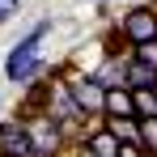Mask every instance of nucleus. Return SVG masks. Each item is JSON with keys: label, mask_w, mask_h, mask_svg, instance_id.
I'll list each match as a JSON object with an SVG mask.
<instances>
[{"label": "nucleus", "mask_w": 157, "mask_h": 157, "mask_svg": "<svg viewBox=\"0 0 157 157\" xmlns=\"http://www.w3.org/2000/svg\"><path fill=\"white\" fill-rule=\"evenodd\" d=\"M119 144H136L140 149V119H98Z\"/></svg>", "instance_id": "1a4fd4ad"}, {"label": "nucleus", "mask_w": 157, "mask_h": 157, "mask_svg": "<svg viewBox=\"0 0 157 157\" xmlns=\"http://www.w3.org/2000/svg\"><path fill=\"white\" fill-rule=\"evenodd\" d=\"M102 119H136L128 85H110V89L102 94Z\"/></svg>", "instance_id": "0eeeda50"}, {"label": "nucleus", "mask_w": 157, "mask_h": 157, "mask_svg": "<svg viewBox=\"0 0 157 157\" xmlns=\"http://www.w3.org/2000/svg\"><path fill=\"white\" fill-rule=\"evenodd\" d=\"M140 153L157 157V119H140Z\"/></svg>", "instance_id": "9b49d317"}, {"label": "nucleus", "mask_w": 157, "mask_h": 157, "mask_svg": "<svg viewBox=\"0 0 157 157\" xmlns=\"http://www.w3.org/2000/svg\"><path fill=\"white\" fill-rule=\"evenodd\" d=\"M119 157H144V153H140L136 144H119Z\"/></svg>", "instance_id": "2eb2a0df"}, {"label": "nucleus", "mask_w": 157, "mask_h": 157, "mask_svg": "<svg viewBox=\"0 0 157 157\" xmlns=\"http://www.w3.org/2000/svg\"><path fill=\"white\" fill-rule=\"evenodd\" d=\"M81 157H119V140L98 123V128L81 132Z\"/></svg>", "instance_id": "423d86ee"}, {"label": "nucleus", "mask_w": 157, "mask_h": 157, "mask_svg": "<svg viewBox=\"0 0 157 157\" xmlns=\"http://www.w3.org/2000/svg\"><path fill=\"white\" fill-rule=\"evenodd\" d=\"M123 47H128V43L119 38V30L110 26V30H106V43H102V51H106V59H123V55H119V51H123Z\"/></svg>", "instance_id": "ddd939ff"}, {"label": "nucleus", "mask_w": 157, "mask_h": 157, "mask_svg": "<svg viewBox=\"0 0 157 157\" xmlns=\"http://www.w3.org/2000/svg\"><path fill=\"white\" fill-rule=\"evenodd\" d=\"M26 132H30V149H34V157H59L64 144H68V136L55 128L47 115H30V119H26Z\"/></svg>", "instance_id": "20e7f679"}, {"label": "nucleus", "mask_w": 157, "mask_h": 157, "mask_svg": "<svg viewBox=\"0 0 157 157\" xmlns=\"http://www.w3.org/2000/svg\"><path fill=\"white\" fill-rule=\"evenodd\" d=\"M115 30H119V38H123L128 47L157 43V4H136V9H128V13L115 21Z\"/></svg>", "instance_id": "f03ea898"}, {"label": "nucleus", "mask_w": 157, "mask_h": 157, "mask_svg": "<svg viewBox=\"0 0 157 157\" xmlns=\"http://www.w3.org/2000/svg\"><path fill=\"white\" fill-rule=\"evenodd\" d=\"M123 85L128 89H157V72L153 68H144V64H136V59H123Z\"/></svg>", "instance_id": "6e6552de"}, {"label": "nucleus", "mask_w": 157, "mask_h": 157, "mask_svg": "<svg viewBox=\"0 0 157 157\" xmlns=\"http://www.w3.org/2000/svg\"><path fill=\"white\" fill-rule=\"evenodd\" d=\"M0 157H34L26 119H0Z\"/></svg>", "instance_id": "39448f33"}, {"label": "nucleus", "mask_w": 157, "mask_h": 157, "mask_svg": "<svg viewBox=\"0 0 157 157\" xmlns=\"http://www.w3.org/2000/svg\"><path fill=\"white\" fill-rule=\"evenodd\" d=\"M13 13H17V4H4V0H0V26H4V21H9Z\"/></svg>", "instance_id": "4468645a"}, {"label": "nucleus", "mask_w": 157, "mask_h": 157, "mask_svg": "<svg viewBox=\"0 0 157 157\" xmlns=\"http://www.w3.org/2000/svg\"><path fill=\"white\" fill-rule=\"evenodd\" d=\"M132 110L136 119H157V89H132Z\"/></svg>", "instance_id": "9d476101"}, {"label": "nucleus", "mask_w": 157, "mask_h": 157, "mask_svg": "<svg viewBox=\"0 0 157 157\" xmlns=\"http://www.w3.org/2000/svg\"><path fill=\"white\" fill-rule=\"evenodd\" d=\"M47 30H51V21H38L13 51L4 55V81H9V85H34V81L47 72V59L38 51V43L47 38Z\"/></svg>", "instance_id": "f257e3e1"}, {"label": "nucleus", "mask_w": 157, "mask_h": 157, "mask_svg": "<svg viewBox=\"0 0 157 157\" xmlns=\"http://www.w3.org/2000/svg\"><path fill=\"white\" fill-rule=\"evenodd\" d=\"M132 59H136V64H144V68H153L157 72V43H140V47H132Z\"/></svg>", "instance_id": "f8f14e48"}, {"label": "nucleus", "mask_w": 157, "mask_h": 157, "mask_svg": "<svg viewBox=\"0 0 157 157\" xmlns=\"http://www.w3.org/2000/svg\"><path fill=\"white\" fill-rule=\"evenodd\" d=\"M64 89L72 94V102H77V115L89 123V119H102V81L94 77V72H72V77L64 81Z\"/></svg>", "instance_id": "7ed1b4c3"}]
</instances>
